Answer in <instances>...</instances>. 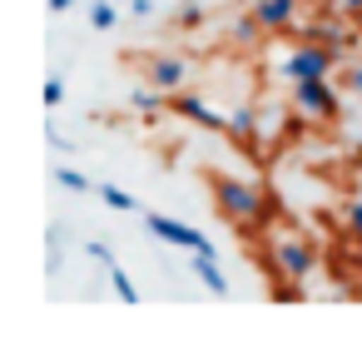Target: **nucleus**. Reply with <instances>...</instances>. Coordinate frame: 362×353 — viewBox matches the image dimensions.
Here are the masks:
<instances>
[{"mask_svg": "<svg viewBox=\"0 0 362 353\" xmlns=\"http://www.w3.org/2000/svg\"><path fill=\"white\" fill-rule=\"evenodd\" d=\"M293 110L308 115L313 125H332V120L342 115V95L332 90L327 75H317V80H293Z\"/></svg>", "mask_w": 362, "mask_h": 353, "instance_id": "obj_4", "label": "nucleus"}, {"mask_svg": "<svg viewBox=\"0 0 362 353\" xmlns=\"http://www.w3.org/2000/svg\"><path fill=\"white\" fill-rule=\"evenodd\" d=\"M209 189H214V209H218V219H228L233 229H263V224L273 219L268 199H263L253 184L233 179V174H209Z\"/></svg>", "mask_w": 362, "mask_h": 353, "instance_id": "obj_1", "label": "nucleus"}, {"mask_svg": "<svg viewBox=\"0 0 362 353\" xmlns=\"http://www.w3.org/2000/svg\"><path fill=\"white\" fill-rule=\"evenodd\" d=\"M342 219H347V229H352V234L362 239V199H352V204L342 209Z\"/></svg>", "mask_w": 362, "mask_h": 353, "instance_id": "obj_21", "label": "nucleus"}, {"mask_svg": "<svg viewBox=\"0 0 362 353\" xmlns=\"http://www.w3.org/2000/svg\"><path fill=\"white\" fill-rule=\"evenodd\" d=\"M85 254H90L95 264H105V269H115V249H110V244H100V239H95V244H85Z\"/></svg>", "mask_w": 362, "mask_h": 353, "instance_id": "obj_20", "label": "nucleus"}, {"mask_svg": "<svg viewBox=\"0 0 362 353\" xmlns=\"http://www.w3.org/2000/svg\"><path fill=\"white\" fill-rule=\"evenodd\" d=\"M303 35H308V40H322V45H337V50L347 45V26H342V21H327V16L308 21V26H303Z\"/></svg>", "mask_w": 362, "mask_h": 353, "instance_id": "obj_11", "label": "nucleus"}, {"mask_svg": "<svg viewBox=\"0 0 362 353\" xmlns=\"http://www.w3.org/2000/svg\"><path fill=\"white\" fill-rule=\"evenodd\" d=\"M90 26L95 30H115L119 26V0H95V6H90Z\"/></svg>", "mask_w": 362, "mask_h": 353, "instance_id": "obj_14", "label": "nucleus"}, {"mask_svg": "<svg viewBox=\"0 0 362 353\" xmlns=\"http://www.w3.org/2000/svg\"><path fill=\"white\" fill-rule=\"evenodd\" d=\"M110 288L119 293V303H139V288H134V279H129V274H124L119 264L110 269Z\"/></svg>", "mask_w": 362, "mask_h": 353, "instance_id": "obj_16", "label": "nucleus"}, {"mask_svg": "<svg viewBox=\"0 0 362 353\" xmlns=\"http://www.w3.org/2000/svg\"><path fill=\"white\" fill-rule=\"evenodd\" d=\"M129 16H139V21L154 16V0H129Z\"/></svg>", "mask_w": 362, "mask_h": 353, "instance_id": "obj_22", "label": "nucleus"}, {"mask_svg": "<svg viewBox=\"0 0 362 353\" xmlns=\"http://www.w3.org/2000/svg\"><path fill=\"white\" fill-rule=\"evenodd\" d=\"M70 6H75V0H50V11H55V16H60V11H70Z\"/></svg>", "mask_w": 362, "mask_h": 353, "instance_id": "obj_26", "label": "nucleus"}, {"mask_svg": "<svg viewBox=\"0 0 362 353\" xmlns=\"http://www.w3.org/2000/svg\"><path fill=\"white\" fill-rule=\"evenodd\" d=\"M119 6H129V0H119Z\"/></svg>", "mask_w": 362, "mask_h": 353, "instance_id": "obj_27", "label": "nucleus"}, {"mask_svg": "<svg viewBox=\"0 0 362 353\" xmlns=\"http://www.w3.org/2000/svg\"><path fill=\"white\" fill-rule=\"evenodd\" d=\"M40 100H45V110H60V105H65V80H60V75H50V80H45V90H40Z\"/></svg>", "mask_w": 362, "mask_h": 353, "instance_id": "obj_19", "label": "nucleus"}, {"mask_svg": "<svg viewBox=\"0 0 362 353\" xmlns=\"http://www.w3.org/2000/svg\"><path fill=\"white\" fill-rule=\"evenodd\" d=\"M337 60H342V50L337 45H322V40H303V45H293L283 60H278V80H317V75H332L337 70Z\"/></svg>", "mask_w": 362, "mask_h": 353, "instance_id": "obj_3", "label": "nucleus"}, {"mask_svg": "<svg viewBox=\"0 0 362 353\" xmlns=\"http://www.w3.org/2000/svg\"><path fill=\"white\" fill-rule=\"evenodd\" d=\"M174 26H179V30H194V26H204V6H199V0H184V6L174 11Z\"/></svg>", "mask_w": 362, "mask_h": 353, "instance_id": "obj_18", "label": "nucleus"}, {"mask_svg": "<svg viewBox=\"0 0 362 353\" xmlns=\"http://www.w3.org/2000/svg\"><path fill=\"white\" fill-rule=\"evenodd\" d=\"M169 110L174 115H184L189 125H199V130H214V135H228V115H218L209 100H199L194 90H174L169 95Z\"/></svg>", "mask_w": 362, "mask_h": 353, "instance_id": "obj_6", "label": "nucleus"}, {"mask_svg": "<svg viewBox=\"0 0 362 353\" xmlns=\"http://www.w3.org/2000/svg\"><path fill=\"white\" fill-rule=\"evenodd\" d=\"M164 105H169V100H164V90H159V85L129 90V110H134L139 120H159V115H164Z\"/></svg>", "mask_w": 362, "mask_h": 353, "instance_id": "obj_10", "label": "nucleus"}, {"mask_svg": "<svg viewBox=\"0 0 362 353\" xmlns=\"http://www.w3.org/2000/svg\"><path fill=\"white\" fill-rule=\"evenodd\" d=\"M347 85H352V90H362V65H347Z\"/></svg>", "mask_w": 362, "mask_h": 353, "instance_id": "obj_25", "label": "nucleus"}, {"mask_svg": "<svg viewBox=\"0 0 362 353\" xmlns=\"http://www.w3.org/2000/svg\"><path fill=\"white\" fill-rule=\"evenodd\" d=\"M268 30H263V21L253 16V11H243V16H233V26H228V40L233 45H258Z\"/></svg>", "mask_w": 362, "mask_h": 353, "instance_id": "obj_12", "label": "nucleus"}, {"mask_svg": "<svg viewBox=\"0 0 362 353\" xmlns=\"http://www.w3.org/2000/svg\"><path fill=\"white\" fill-rule=\"evenodd\" d=\"M144 229H149L154 239L174 244V249H194V254H214V259H218L214 239H209V234H199V229H189L184 219H169V214H144Z\"/></svg>", "mask_w": 362, "mask_h": 353, "instance_id": "obj_5", "label": "nucleus"}, {"mask_svg": "<svg viewBox=\"0 0 362 353\" xmlns=\"http://www.w3.org/2000/svg\"><path fill=\"white\" fill-rule=\"evenodd\" d=\"M268 264H273L278 279L303 284V279L317 269V244H308L303 234H283V229H273V234H268Z\"/></svg>", "mask_w": 362, "mask_h": 353, "instance_id": "obj_2", "label": "nucleus"}, {"mask_svg": "<svg viewBox=\"0 0 362 353\" xmlns=\"http://www.w3.org/2000/svg\"><path fill=\"white\" fill-rule=\"evenodd\" d=\"M184 80H189V60L184 55H154L149 60V85H159L164 95L184 90Z\"/></svg>", "mask_w": 362, "mask_h": 353, "instance_id": "obj_7", "label": "nucleus"}, {"mask_svg": "<svg viewBox=\"0 0 362 353\" xmlns=\"http://www.w3.org/2000/svg\"><path fill=\"white\" fill-rule=\"evenodd\" d=\"M228 140H238V145H253V140H258V115H253V105H238V110L228 115Z\"/></svg>", "mask_w": 362, "mask_h": 353, "instance_id": "obj_13", "label": "nucleus"}, {"mask_svg": "<svg viewBox=\"0 0 362 353\" xmlns=\"http://www.w3.org/2000/svg\"><path fill=\"white\" fill-rule=\"evenodd\" d=\"M189 274H194L214 298H228V279H223V269H218L214 254H189Z\"/></svg>", "mask_w": 362, "mask_h": 353, "instance_id": "obj_9", "label": "nucleus"}, {"mask_svg": "<svg viewBox=\"0 0 362 353\" xmlns=\"http://www.w3.org/2000/svg\"><path fill=\"white\" fill-rule=\"evenodd\" d=\"M45 140H50V150H70V140H65V135H60V130H55V125H50V130H45Z\"/></svg>", "mask_w": 362, "mask_h": 353, "instance_id": "obj_23", "label": "nucleus"}, {"mask_svg": "<svg viewBox=\"0 0 362 353\" xmlns=\"http://www.w3.org/2000/svg\"><path fill=\"white\" fill-rule=\"evenodd\" d=\"M253 16L263 21V30H268V35L293 30V26H298V0H258Z\"/></svg>", "mask_w": 362, "mask_h": 353, "instance_id": "obj_8", "label": "nucleus"}, {"mask_svg": "<svg viewBox=\"0 0 362 353\" xmlns=\"http://www.w3.org/2000/svg\"><path fill=\"white\" fill-rule=\"evenodd\" d=\"M55 184L60 189H70V194H90L95 184H90V174H80V169H55Z\"/></svg>", "mask_w": 362, "mask_h": 353, "instance_id": "obj_17", "label": "nucleus"}, {"mask_svg": "<svg viewBox=\"0 0 362 353\" xmlns=\"http://www.w3.org/2000/svg\"><path fill=\"white\" fill-rule=\"evenodd\" d=\"M100 199H105L110 209H119V214L139 209V204H134V194H129V189H119V184H100Z\"/></svg>", "mask_w": 362, "mask_h": 353, "instance_id": "obj_15", "label": "nucleus"}, {"mask_svg": "<svg viewBox=\"0 0 362 353\" xmlns=\"http://www.w3.org/2000/svg\"><path fill=\"white\" fill-rule=\"evenodd\" d=\"M332 6H337L342 16H362V0H332Z\"/></svg>", "mask_w": 362, "mask_h": 353, "instance_id": "obj_24", "label": "nucleus"}]
</instances>
